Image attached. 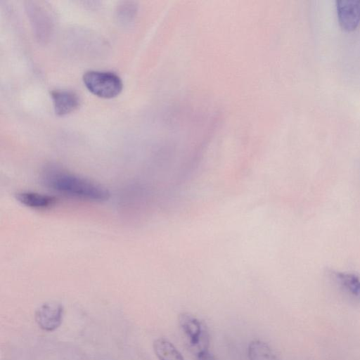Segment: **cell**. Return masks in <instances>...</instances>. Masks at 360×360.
<instances>
[{"instance_id": "6da1fadb", "label": "cell", "mask_w": 360, "mask_h": 360, "mask_svg": "<svg viewBox=\"0 0 360 360\" xmlns=\"http://www.w3.org/2000/svg\"><path fill=\"white\" fill-rule=\"evenodd\" d=\"M44 181L49 187L61 194L83 200L103 202L110 196L108 190L103 186L58 169L48 171Z\"/></svg>"}, {"instance_id": "7a4b0ae2", "label": "cell", "mask_w": 360, "mask_h": 360, "mask_svg": "<svg viewBox=\"0 0 360 360\" xmlns=\"http://www.w3.org/2000/svg\"><path fill=\"white\" fill-rule=\"evenodd\" d=\"M178 323L190 349L196 356L208 352L210 334L203 321L188 312H183L178 317Z\"/></svg>"}, {"instance_id": "3957f363", "label": "cell", "mask_w": 360, "mask_h": 360, "mask_svg": "<svg viewBox=\"0 0 360 360\" xmlns=\"http://www.w3.org/2000/svg\"><path fill=\"white\" fill-rule=\"evenodd\" d=\"M83 82L93 94L103 98H112L120 94L122 82L113 72L88 71L83 76Z\"/></svg>"}, {"instance_id": "277c9868", "label": "cell", "mask_w": 360, "mask_h": 360, "mask_svg": "<svg viewBox=\"0 0 360 360\" xmlns=\"http://www.w3.org/2000/svg\"><path fill=\"white\" fill-rule=\"evenodd\" d=\"M64 317V307L58 302H49L39 306L34 313L37 326L44 331L52 332L61 325Z\"/></svg>"}, {"instance_id": "5b68a950", "label": "cell", "mask_w": 360, "mask_h": 360, "mask_svg": "<svg viewBox=\"0 0 360 360\" xmlns=\"http://www.w3.org/2000/svg\"><path fill=\"white\" fill-rule=\"evenodd\" d=\"M336 11L340 27L346 31L354 30L360 23V0L336 1Z\"/></svg>"}, {"instance_id": "8992f818", "label": "cell", "mask_w": 360, "mask_h": 360, "mask_svg": "<svg viewBox=\"0 0 360 360\" xmlns=\"http://www.w3.org/2000/svg\"><path fill=\"white\" fill-rule=\"evenodd\" d=\"M333 281L338 288L351 300L360 302V274L331 271Z\"/></svg>"}, {"instance_id": "52a82bcc", "label": "cell", "mask_w": 360, "mask_h": 360, "mask_svg": "<svg viewBox=\"0 0 360 360\" xmlns=\"http://www.w3.org/2000/svg\"><path fill=\"white\" fill-rule=\"evenodd\" d=\"M51 94L54 110L58 115L70 114L79 106V96L71 91L55 90L51 91Z\"/></svg>"}, {"instance_id": "ba28073f", "label": "cell", "mask_w": 360, "mask_h": 360, "mask_svg": "<svg viewBox=\"0 0 360 360\" xmlns=\"http://www.w3.org/2000/svg\"><path fill=\"white\" fill-rule=\"evenodd\" d=\"M15 198L22 205L37 210L48 209L56 203V198L53 195L32 191L18 193Z\"/></svg>"}, {"instance_id": "9c48e42d", "label": "cell", "mask_w": 360, "mask_h": 360, "mask_svg": "<svg viewBox=\"0 0 360 360\" xmlns=\"http://www.w3.org/2000/svg\"><path fill=\"white\" fill-rule=\"evenodd\" d=\"M153 347L159 360H184L179 349L165 338L156 339L153 342Z\"/></svg>"}, {"instance_id": "30bf717a", "label": "cell", "mask_w": 360, "mask_h": 360, "mask_svg": "<svg viewBox=\"0 0 360 360\" xmlns=\"http://www.w3.org/2000/svg\"><path fill=\"white\" fill-rule=\"evenodd\" d=\"M248 355L249 360H278L271 347L259 340H254L250 342Z\"/></svg>"}, {"instance_id": "8fae6325", "label": "cell", "mask_w": 360, "mask_h": 360, "mask_svg": "<svg viewBox=\"0 0 360 360\" xmlns=\"http://www.w3.org/2000/svg\"><path fill=\"white\" fill-rule=\"evenodd\" d=\"M198 360H216L214 356L208 352L202 353L197 356Z\"/></svg>"}]
</instances>
